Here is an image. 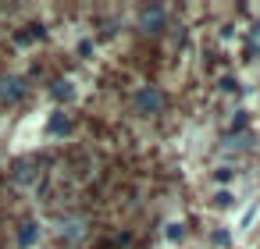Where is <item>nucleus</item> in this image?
<instances>
[{
    "label": "nucleus",
    "instance_id": "obj_5",
    "mask_svg": "<svg viewBox=\"0 0 260 249\" xmlns=\"http://www.w3.org/2000/svg\"><path fill=\"white\" fill-rule=\"evenodd\" d=\"M72 93H75L72 82H57V86H54V96H57V100H72Z\"/></svg>",
    "mask_w": 260,
    "mask_h": 249
},
{
    "label": "nucleus",
    "instance_id": "obj_1",
    "mask_svg": "<svg viewBox=\"0 0 260 249\" xmlns=\"http://www.w3.org/2000/svg\"><path fill=\"white\" fill-rule=\"evenodd\" d=\"M136 107H139V114H160V107H164V93L153 89V86H143V89L136 93Z\"/></svg>",
    "mask_w": 260,
    "mask_h": 249
},
{
    "label": "nucleus",
    "instance_id": "obj_4",
    "mask_svg": "<svg viewBox=\"0 0 260 249\" xmlns=\"http://www.w3.org/2000/svg\"><path fill=\"white\" fill-rule=\"evenodd\" d=\"M40 235V228L29 221V224H22V231H18V245H32V238Z\"/></svg>",
    "mask_w": 260,
    "mask_h": 249
},
{
    "label": "nucleus",
    "instance_id": "obj_3",
    "mask_svg": "<svg viewBox=\"0 0 260 249\" xmlns=\"http://www.w3.org/2000/svg\"><path fill=\"white\" fill-rule=\"evenodd\" d=\"M139 22H143V29H150V25L157 29V25L164 22V11H160V8H153V11H143V18H139Z\"/></svg>",
    "mask_w": 260,
    "mask_h": 249
},
{
    "label": "nucleus",
    "instance_id": "obj_6",
    "mask_svg": "<svg viewBox=\"0 0 260 249\" xmlns=\"http://www.w3.org/2000/svg\"><path fill=\"white\" fill-rule=\"evenodd\" d=\"M253 43H256V47H260V25H256V29H253Z\"/></svg>",
    "mask_w": 260,
    "mask_h": 249
},
{
    "label": "nucleus",
    "instance_id": "obj_2",
    "mask_svg": "<svg viewBox=\"0 0 260 249\" xmlns=\"http://www.w3.org/2000/svg\"><path fill=\"white\" fill-rule=\"evenodd\" d=\"M22 96H25V82L18 75H8L4 82H0V100H4V103H15Z\"/></svg>",
    "mask_w": 260,
    "mask_h": 249
}]
</instances>
